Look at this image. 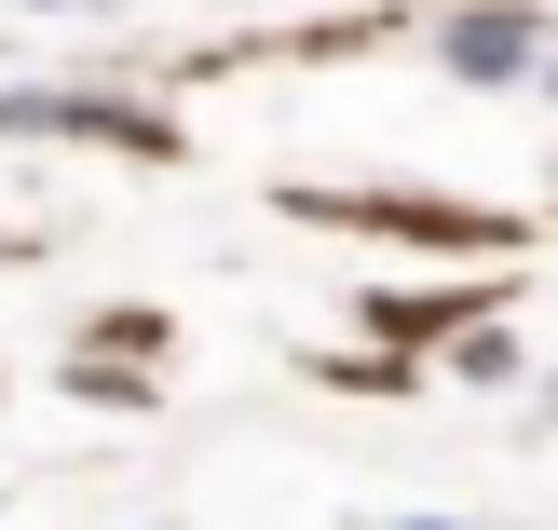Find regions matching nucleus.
<instances>
[{
  "mask_svg": "<svg viewBox=\"0 0 558 530\" xmlns=\"http://www.w3.org/2000/svg\"><path fill=\"white\" fill-rule=\"evenodd\" d=\"M450 54H463V69H518V54H532V27H518V14H463Z\"/></svg>",
  "mask_w": 558,
  "mask_h": 530,
  "instance_id": "f257e3e1",
  "label": "nucleus"
}]
</instances>
